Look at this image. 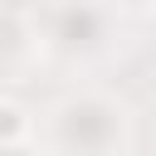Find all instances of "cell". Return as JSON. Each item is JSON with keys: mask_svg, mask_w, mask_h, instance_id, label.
<instances>
[{"mask_svg": "<svg viewBox=\"0 0 156 156\" xmlns=\"http://www.w3.org/2000/svg\"><path fill=\"white\" fill-rule=\"evenodd\" d=\"M24 136H29V117H24V107L0 102V151H15Z\"/></svg>", "mask_w": 156, "mask_h": 156, "instance_id": "obj_1", "label": "cell"}]
</instances>
